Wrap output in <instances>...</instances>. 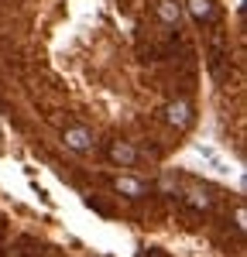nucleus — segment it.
I'll list each match as a JSON object with an SVG mask.
<instances>
[{"mask_svg": "<svg viewBox=\"0 0 247 257\" xmlns=\"http://www.w3.org/2000/svg\"><path fill=\"white\" fill-rule=\"evenodd\" d=\"M189 11H192L196 18H209V14H213V4H209V0H189Z\"/></svg>", "mask_w": 247, "mask_h": 257, "instance_id": "0eeeda50", "label": "nucleus"}, {"mask_svg": "<svg viewBox=\"0 0 247 257\" xmlns=\"http://www.w3.org/2000/svg\"><path fill=\"white\" fill-rule=\"evenodd\" d=\"M110 158L117 161V165H134V161H138V151H134L131 144H124V141H113V148H110Z\"/></svg>", "mask_w": 247, "mask_h": 257, "instance_id": "f03ea898", "label": "nucleus"}, {"mask_svg": "<svg viewBox=\"0 0 247 257\" xmlns=\"http://www.w3.org/2000/svg\"><path fill=\"white\" fill-rule=\"evenodd\" d=\"M168 120H172V123H175V127H185V123H189V103H172V106H168Z\"/></svg>", "mask_w": 247, "mask_h": 257, "instance_id": "20e7f679", "label": "nucleus"}, {"mask_svg": "<svg viewBox=\"0 0 247 257\" xmlns=\"http://www.w3.org/2000/svg\"><path fill=\"white\" fill-rule=\"evenodd\" d=\"M65 144H69L72 151H86V148L93 144V134H89L86 127H69V131H65Z\"/></svg>", "mask_w": 247, "mask_h": 257, "instance_id": "f257e3e1", "label": "nucleus"}, {"mask_svg": "<svg viewBox=\"0 0 247 257\" xmlns=\"http://www.w3.org/2000/svg\"><path fill=\"white\" fill-rule=\"evenodd\" d=\"M189 202H192V206H209V199L199 196V192H189Z\"/></svg>", "mask_w": 247, "mask_h": 257, "instance_id": "6e6552de", "label": "nucleus"}, {"mask_svg": "<svg viewBox=\"0 0 247 257\" xmlns=\"http://www.w3.org/2000/svg\"><path fill=\"white\" fill-rule=\"evenodd\" d=\"M196 155H199V158H206L209 165H213V168H216V172H220V175H226V172H230V165H226V161L220 158V151H213V148L199 144V148H196Z\"/></svg>", "mask_w": 247, "mask_h": 257, "instance_id": "7ed1b4c3", "label": "nucleus"}, {"mask_svg": "<svg viewBox=\"0 0 247 257\" xmlns=\"http://www.w3.org/2000/svg\"><path fill=\"white\" fill-rule=\"evenodd\" d=\"M117 192L138 199V196H144V185H141V182H134V178H117Z\"/></svg>", "mask_w": 247, "mask_h": 257, "instance_id": "39448f33", "label": "nucleus"}, {"mask_svg": "<svg viewBox=\"0 0 247 257\" xmlns=\"http://www.w3.org/2000/svg\"><path fill=\"white\" fill-rule=\"evenodd\" d=\"M158 18L168 21V24H175V21H179V7H175L172 0H162V4H158Z\"/></svg>", "mask_w": 247, "mask_h": 257, "instance_id": "423d86ee", "label": "nucleus"}]
</instances>
